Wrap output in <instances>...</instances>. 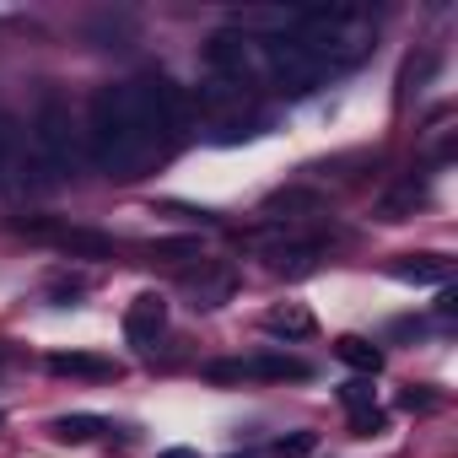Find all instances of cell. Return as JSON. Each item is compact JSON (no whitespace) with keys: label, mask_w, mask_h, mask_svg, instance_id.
<instances>
[{"label":"cell","mask_w":458,"mask_h":458,"mask_svg":"<svg viewBox=\"0 0 458 458\" xmlns=\"http://www.w3.org/2000/svg\"><path fill=\"white\" fill-rule=\"evenodd\" d=\"M167 146V130L157 124L146 92L135 81H114L92 92L87 108V157L108 178H140Z\"/></svg>","instance_id":"obj_1"},{"label":"cell","mask_w":458,"mask_h":458,"mask_svg":"<svg viewBox=\"0 0 458 458\" xmlns=\"http://www.w3.org/2000/svg\"><path fill=\"white\" fill-rule=\"evenodd\" d=\"M324 71H345L356 60H367L372 49V17L356 12V6H297V22L292 33Z\"/></svg>","instance_id":"obj_2"},{"label":"cell","mask_w":458,"mask_h":458,"mask_svg":"<svg viewBox=\"0 0 458 458\" xmlns=\"http://www.w3.org/2000/svg\"><path fill=\"white\" fill-rule=\"evenodd\" d=\"M33 151H38V162H44V173H55V178H71L76 173V119H71V103L49 87L44 98H38V119H33Z\"/></svg>","instance_id":"obj_3"},{"label":"cell","mask_w":458,"mask_h":458,"mask_svg":"<svg viewBox=\"0 0 458 458\" xmlns=\"http://www.w3.org/2000/svg\"><path fill=\"white\" fill-rule=\"evenodd\" d=\"M259 76H265L270 87L302 98V92H313V87L324 81V65H318L297 38H265V44H259Z\"/></svg>","instance_id":"obj_4"},{"label":"cell","mask_w":458,"mask_h":458,"mask_svg":"<svg viewBox=\"0 0 458 458\" xmlns=\"http://www.w3.org/2000/svg\"><path fill=\"white\" fill-rule=\"evenodd\" d=\"M259 44H265V38H254V33L221 28V33L205 44V65H210V76H216L221 87L243 92L249 81H259Z\"/></svg>","instance_id":"obj_5"},{"label":"cell","mask_w":458,"mask_h":458,"mask_svg":"<svg viewBox=\"0 0 458 458\" xmlns=\"http://www.w3.org/2000/svg\"><path fill=\"white\" fill-rule=\"evenodd\" d=\"M22 233L28 238H44V243L65 249V254H76V259H108L114 254V238L92 233V226H38V221H22Z\"/></svg>","instance_id":"obj_6"},{"label":"cell","mask_w":458,"mask_h":458,"mask_svg":"<svg viewBox=\"0 0 458 458\" xmlns=\"http://www.w3.org/2000/svg\"><path fill=\"white\" fill-rule=\"evenodd\" d=\"M183 292H189L194 308H221V302H233V292H238V270L216 265V259H199V270L183 276Z\"/></svg>","instance_id":"obj_7"},{"label":"cell","mask_w":458,"mask_h":458,"mask_svg":"<svg viewBox=\"0 0 458 458\" xmlns=\"http://www.w3.org/2000/svg\"><path fill=\"white\" fill-rule=\"evenodd\" d=\"M49 372L55 377H92V383L124 377V367L114 356H98V351H60V356H49Z\"/></svg>","instance_id":"obj_8"},{"label":"cell","mask_w":458,"mask_h":458,"mask_svg":"<svg viewBox=\"0 0 458 458\" xmlns=\"http://www.w3.org/2000/svg\"><path fill=\"white\" fill-rule=\"evenodd\" d=\"M162 329H167V302H162L157 292H140V297L124 308V335H130L135 345H151Z\"/></svg>","instance_id":"obj_9"},{"label":"cell","mask_w":458,"mask_h":458,"mask_svg":"<svg viewBox=\"0 0 458 458\" xmlns=\"http://www.w3.org/2000/svg\"><path fill=\"white\" fill-rule=\"evenodd\" d=\"M394 281H410V286H442L447 281V259L442 254H404L388 265Z\"/></svg>","instance_id":"obj_10"},{"label":"cell","mask_w":458,"mask_h":458,"mask_svg":"<svg viewBox=\"0 0 458 458\" xmlns=\"http://www.w3.org/2000/svg\"><path fill=\"white\" fill-rule=\"evenodd\" d=\"M335 356H340L351 372H361V377L383 372V351H377L372 340H361V335H340V340H335Z\"/></svg>","instance_id":"obj_11"},{"label":"cell","mask_w":458,"mask_h":458,"mask_svg":"<svg viewBox=\"0 0 458 458\" xmlns=\"http://www.w3.org/2000/svg\"><path fill=\"white\" fill-rule=\"evenodd\" d=\"M249 377H265V383H302V377H313V367L308 361H297V356H254L249 361Z\"/></svg>","instance_id":"obj_12"},{"label":"cell","mask_w":458,"mask_h":458,"mask_svg":"<svg viewBox=\"0 0 458 458\" xmlns=\"http://www.w3.org/2000/svg\"><path fill=\"white\" fill-rule=\"evenodd\" d=\"M265 329L281 335V340H302V335H313V313L302 302H281V308L265 313Z\"/></svg>","instance_id":"obj_13"},{"label":"cell","mask_w":458,"mask_h":458,"mask_svg":"<svg viewBox=\"0 0 458 458\" xmlns=\"http://www.w3.org/2000/svg\"><path fill=\"white\" fill-rule=\"evenodd\" d=\"M313 210H324V199L308 194V189H281V194L265 199V216H276V221H297V216H313Z\"/></svg>","instance_id":"obj_14"},{"label":"cell","mask_w":458,"mask_h":458,"mask_svg":"<svg viewBox=\"0 0 458 458\" xmlns=\"http://www.w3.org/2000/svg\"><path fill=\"white\" fill-rule=\"evenodd\" d=\"M49 431H55L60 442H92V437L108 431V420H103V415H55Z\"/></svg>","instance_id":"obj_15"},{"label":"cell","mask_w":458,"mask_h":458,"mask_svg":"<svg viewBox=\"0 0 458 458\" xmlns=\"http://www.w3.org/2000/svg\"><path fill=\"white\" fill-rule=\"evenodd\" d=\"M313 259H318V249H313V243H297V249H281V254H276V270H281V276H308Z\"/></svg>","instance_id":"obj_16"},{"label":"cell","mask_w":458,"mask_h":458,"mask_svg":"<svg viewBox=\"0 0 458 458\" xmlns=\"http://www.w3.org/2000/svg\"><path fill=\"white\" fill-rule=\"evenodd\" d=\"M205 383H249V361H243V356L205 361Z\"/></svg>","instance_id":"obj_17"},{"label":"cell","mask_w":458,"mask_h":458,"mask_svg":"<svg viewBox=\"0 0 458 458\" xmlns=\"http://www.w3.org/2000/svg\"><path fill=\"white\" fill-rule=\"evenodd\" d=\"M146 254H151V259H205L194 238H157Z\"/></svg>","instance_id":"obj_18"},{"label":"cell","mask_w":458,"mask_h":458,"mask_svg":"<svg viewBox=\"0 0 458 458\" xmlns=\"http://www.w3.org/2000/svg\"><path fill=\"white\" fill-rule=\"evenodd\" d=\"M313 447H318V431H292V437H281L270 453H276V458H313Z\"/></svg>","instance_id":"obj_19"},{"label":"cell","mask_w":458,"mask_h":458,"mask_svg":"<svg viewBox=\"0 0 458 458\" xmlns=\"http://www.w3.org/2000/svg\"><path fill=\"white\" fill-rule=\"evenodd\" d=\"M259 130H265V119H233V124L216 130V140H221V146H238V140H254Z\"/></svg>","instance_id":"obj_20"},{"label":"cell","mask_w":458,"mask_h":458,"mask_svg":"<svg viewBox=\"0 0 458 458\" xmlns=\"http://www.w3.org/2000/svg\"><path fill=\"white\" fill-rule=\"evenodd\" d=\"M351 431H356V437H383V431H388V415H383L377 404H372V410H356V415H351Z\"/></svg>","instance_id":"obj_21"},{"label":"cell","mask_w":458,"mask_h":458,"mask_svg":"<svg viewBox=\"0 0 458 458\" xmlns=\"http://www.w3.org/2000/svg\"><path fill=\"white\" fill-rule=\"evenodd\" d=\"M340 399H345L351 415H356V410H372V383H367V377H351V383L340 388Z\"/></svg>","instance_id":"obj_22"},{"label":"cell","mask_w":458,"mask_h":458,"mask_svg":"<svg viewBox=\"0 0 458 458\" xmlns=\"http://www.w3.org/2000/svg\"><path fill=\"white\" fill-rule=\"evenodd\" d=\"M399 410H410V415H431V410H437V394H426V388H404V394H399Z\"/></svg>","instance_id":"obj_23"},{"label":"cell","mask_w":458,"mask_h":458,"mask_svg":"<svg viewBox=\"0 0 458 458\" xmlns=\"http://www.w3.org/2000/svg\"><path fill=\"white\" fill-rule=\"evenodd\" d=\"M12 146H17V130H12L6 114H0V178H6V167H12Z\"/></svg>","instance_id":"obj_24"},{"label":"cell","mask_w":458,"mask_h":458,"mask_svg":"<svg viewBox=\"0 0 458 458\" xmlns=\"http://www.w3.org/2000/svg\"><path fill=\"white\" fill-rule=\"evenodd\" d=\"M157 458H199L194 447H167V453H157Z\"/></svg>","instance_id":"obj_25"},{"label":"cell","mask_w":458,"mask_h":458,"mask_svg":"<svg viewBox=\"0 0 458 458\" xmlns=\"http://www.w3.org/2000/svg\"><path fill=\"white\" fill-rule=\"evenodd\" d=\"M243 458H249V453H243Z\"/></svg>","instance_id":"obj_26"}]
</instances>
